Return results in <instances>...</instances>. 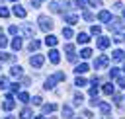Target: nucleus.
Masks as SVG:
<instances>
[{
  "label": "nucleus",
  "mask_w": 125,
  "mask_h": 119,
  "mask_svg": "<svg viewBox=\"0 0 125 119\" xmlns=\"http://www.w3.org/2000/svg\"><path fill=\"white\" fill-rule=\"evenodd\" d=\"M12 49H16V51L21 49V39H20V37H16V39L12 41Z\"/></svg>",
  "instance_id": "obj_18"
},
{
  "label": "nucleus",
  "mask_w": 125,
  "mask_h": 119,
  "mask_svg": "<svg viewBox=\"0 0 125 119\" xmlns=\"http://www.w3.org/2000/svg\"><path fill=\"white\" fill-rule=\"evenodd\" d=\"M41 4H43V0H31V6H33V8H39Z\"/></svg>",
  "instance_id": "obj_38"
},
{
  "label": "nucleus",
  "mask_w": 125,
  "mask_h": 119,
  "mask_svg": "<svg viewBox=\"0 0 125 119\" xmlns=\"http://www.w3.org/2000/svg\"><path fill=\"white\" fill-rule=\"evenodd\" d=\"M80 57H82V59H90V57H92V49H88V47L82 49V51H80Z\"/></svg>",
  "instance_id": "obj_16"
},
{
  "label": "nucleus",
  "mask_w": 125,
  "mask_h": 119,
  "mask_svg": "<svg viewBox=\"0 0 125 119\" xmlns=\"http://www.w3.org/2000/svg\"><path fill=\"white\" fill-rule=\"evenodd\" d=\"M76 86H80V88L86 86V80H84V78H76Z\"/></svg>",
  "instance_id": "obj_35"
},
{
  "label": "nucleus",
  "mask_w": 125,
  "mask_h": 119,
  "mask_svg": "<svg viewBox=\"0 0 125 119\" xmlns=\"http://www.w3.org/2000/svg\"><path fill=\"white\" fill-rule=\"evenodd\" d=\"M49 60H51L53 64H57V62L61 60V57H59V51H55V49H53V51L49 53Z\"/></svg>",
  "instance_id": "obj_9"
},
{
  "label": "nucleus",
  "mask_w": 125,
  "mask_h": 119,
  "mask_svg": "<svg viewBox=\"0 0 125 119\" xmlns=\"http://www.w3.org/2000/svg\"><path fill=\"white\" fill-rule=\"evenodd\" d=\"M4 109H6V111H10V109H14V99H12V96H8V101L4 103Z\"/></svg>",
  "instance_id": "obj_17"
},
{
  "label": "nucleus",
  "mask_w": 125,
  "mask_h": 119,
  "mask_svg": "<svg viewBox=\"0 0 125 119\" xmlns=\"http://www.w3.org/2000/svg\"><path fill=\"white\" fill-rule=\"evenodd\" d=\"M123 59H125V53H123L121 49H115V51H113V60L119 62V60H123Z\"/></svg>",
  "instance_id": "obj_8"
},
{
  "label": "nucleus",
  "mask_w": 125,
  "mask_h": 119,
  "mask_svg": "<svg viewBox=\"0 0 125 119\" xmlns=\"http://www.w3.org/2000/svg\"><path fill=\"white\" fill-rule=\"evenodd\" d=\"M0 37H2V27H0Z\"/></svg>",
  "instance_id": "obj_44"
},
{
  "label": "nucleus",
  "mask_w": 125,
  "mask_h": 119,
  "mask_svg": "<svg viewBox=\"0 0 125 119\" xmlns=\"http://www.w3.org/2000/svg\"><path fill=\"white\" fill-rule=\"evenodd\" d=\"M14 14H16L18 18H25V10H23L20 4H18V6H14Z\"/></svg>",
  "instance_id": "obj_12"
},
{
  "label": "nucleus",
  "mask_w": 125,
  "mask_h": 119,
  "mask_svg": "<svg viewBox=\"0 0 125 119\" xmlns=\"http://www.w3.org/2000/svg\"><path fill=\"white\" fill-rule=\"evenodd\" d=\"M21 70H23L21 66H14L12 68V76H21Z\"/></svg>",
  "instance_id": "obj_24"
},
{
  "label": "nucleus",
  "mask_w": 125,
  "mask_h": 119,
  "mask_svg": "<svg viewBox=\"0 0 125 119\" xmlns=\"http://www.w3.org/2000/svg\"><path fill=\"white\" fill-rule=\"evenodd\" d=\"M76 41H78L80 45H82V43L86 45V43L90 41V37H88V33H78V39H76Z\"/></svg>",
  "instance_id": "obj_13"
},
{
  "label": "nucleus",
  "mask_w": 125,
  "mask_h": 119,
  "mask_svg": "<svg viewBox=\"0 0 125 119\" xmlns=\"http://www.w3.org/2000/svg\"><path fill=\"white\" fill-rule=\"evenodd\" d=\"M20 117H21V119H31V109H27V107H25V109L20 113Z\"/></svg>",
  "instance_id": "obj_20"
},
{
  "label": "nucleus",
  "mask_w": 125,
  "mask_h": 119,
  "mask_svg": "<svg viewBox=\"0 0 125 119\" xmlns=\"http://www.w3.org/2000/svg\"><path fill=\"white\" fill-rule=\"evenodd\" d=\"M90 4H92V6H96V8H98V6H102V0H90Z\"/></svg>",
  "instance_id": "obj_41"
},
{
  "label": "nucleus",
  "mask_w": 125,
  "mask_h": 119,
  "mask_svg": "<svg viewBox=\"0 0 125 119\" xmlns=\"http://www.w3.org/2000/svg\"><path fill=\"white\" fill-rule=\"evenodd\" d=\"M39 45H41V43H39L37 39H33V41L29 43V49H31V51H37V49H39Z\"/></svg>",
  "instance_id": "obj_23"
},
{
  "label": "nucleus",
  "mask_w": 125,
  "mask_h": 119,
  "mask_svg": "<svg viewBox=\"0 0 125 119\" xmlns=\"http://www.w3.org/2000/svg\"><path fill=\"white\" fill-rule=\"evenodd\" d=\"M123 18H125V8H123Z\"/></svg>",
  "instance_id": "obj_46"
},
{
  "label": "nucleus",
  "mask_w": 125,
  "mask_h": 119,
  "mask_svg": "<svg viewBox=\"0 0 125 119\" xmlns=\"http://www.w3.org/2000/svg\"><path fill=\"white\" fill-rule=\"evenodd\" d=\"M20 99H21V101H27V99H29V96H27L25 92H21V94H20Z\"/></svg>",
  "instance_id": "obj_39"
},
{
  "label": "nucleus",
  "mask_w": 125,
  "mask_h": 119,
  "mask_svg": "<svg viewBox=\"0 0 125 119\" xmlns=\"http://www.w3.org/2000/svg\"><path fill=\"white\" fill-rule=\"evenodd\" d=\"M8 16H10V10L2 6V8H0V18H8Z\"/></svg>",
  "instance_id": "obj_28"
},
{
  "label": "nucleus",
  "mask_w": 125,
  "mask_h": 119,
  "mask_svg": "<svg viewBox=\"0 0 125 119\" xmlns=\"http://www.w3.org/2000/svg\"><path fill=\"white\" fill-rule=\"evenodd\" d=\"M0 88H8V78H0Z\"/></svg>",
  "instance_id": "obj_37"
},
{
  "label": "nucleus",
  "mask_w": 125,
  "mask_h": 119,
  "mask_svg": "<svg viewBox=\"0 0 125 119\" xmlns=\"http://www.w3.org/2000/svg\"><path fill=\"white\" fill-rule=\"evenodd\" d=\"M82 101H84V98H82L80 94H76V96H74V105H80Z\"/></svg>",
  "instance_id": "obj_30"
},
{
  "label": "nucleus",
  "mask_w": 125,
  "mask_h": 119,
  "mask_svg": "<svg viewBox=\"0 0 125 119\" xmlns=\"http://www.w3.org/2000/svg\"><path fill=\"white\" fill-rule=\"evenodd\" d=\"M109 76L117 80V78H119V68H111V70H109Z\"/></svg>",
  "instance_id": "obj_26"
},
{
  "label": "nucleus",
  "mask_w": 125,
  "mask_h": 119,
  "mask_svg": "<svg viewBox=\"0 0 125 119\" xmlns=\"http://www.w3.org/2000/svg\"><path fill=\"white\" fill-rule=\"evenodd\" d=\"M8 45V39L6 37H0V47H6Z\"/></svg>",
  "instance_id": "obj_40"
},
{
  "label": "nucleus",
  "mask_w": 125,
  "mask_h": 119,
  "mask_svg": "<svg viewBox=\"0 0 125 119\" xmlns=\"http://www.w3.org/2000/svg\"><path fill=\"white\" fill-rule=\"evenodd\" d=\"M45 43H47L49 47H55V45H57V37H55V35H47V37H45Z\"/></svg>",
  "instance_id": "obj_14"
},
{
  "label": "nucleus",
  "mask_w": 125,
  "mask_h": 119,
  "mask_svg": "<svg viewBox=\"0 0 125 119\" xmlns=\"http://www.w3.org/2000/svg\"><path fill=\"white\" fill-rule=\"evenodd\" d=\"M109 29L111 31H125V21L121 18H115V20L109 21Z\"/></svg>",
  "instance_id": "obj_2"
},
{
  "label": "nucleus",
  "mask_w": 125,
  "mask_h": 119,
  "mask_svg": "<svg viewBox=\"0 0 125 119\" xmlns=\"http://www.w3.org/2000/svg\"><path fill=\"white\" fill-rule=\"evenodd\" d=\"M37 21H39V27H41L43 31L53 29V20H51L49 16H39V18H37Z\"/></svg>",
  "instance_id": "obj_1"
},
{
  "label": "nucleus",
  "mask_w": 125,
  "mask_h": 119,
  "mask_svg": "<svg viewBox=\"0 0 125 119\" xmlns=\"http://www.w3.org/2000/svg\"><path fill=\"white\" fill-rule=\"evenodd\" d=\"M90 96H92V98H96V96H98V88H96V86H92V88H90Z\"/></svg>",
  "instance_id": "obj_36"
},
{
  "label": "nucleus",
  "mask_w": 125,
  "mask_h": 119,
  "mask_svg": "<svg viewBox=\"0 0 125 119\" xmlns=\"http://www.w3.org/2000/svg\"><path fill=\"white\" fill-rule=\"evenodd\" d=\"M123 70H125V64H123Z\"/></svg>",
  "instance_id": "obj_48"
},
{
  "label": "nucleus",
  "mask_w": 125,
  "mask_h": 119,
  "mask_svg": "<svg viewBox=\"0 0 125 119\" xmlns=\"http://www.w3.org/2000/svg\"><path fill=\"white\" fill-rule=\"evenodd\" d=\"M107 62H109V59H107L105 55H102V57H98V59L94 60V66H96V68H105Z\"/></svg>",
  "instance_id": "obj_4"
},
{
  "label": "nucleus",
  "mask_w": 125,
  "mask_h": 119,
  "mask_svg": "<svg viewBox=\"0 0 125 119\" xmlns=\"http://www.w3.org/2000/svg\"><path fill=\"white\" fill-rule=\"evenodd\" d=\"M23 31H25V35H31V33H33V27H31V25H25Z\"/></svg>",
  "instance_id": "obj_34"
},
{
  "label": "nucleus",
  "mask_w": 125,
  "mask_h": 119,
  "mask_svg": "<svg viewBox=\"0 0 125 119\" xmlns=\"http://www.w3.org/2000/svg\"><path fill=\"white\" fill-rule=\"evenodd\" d=\"M98 20H100V21H104V23H109V21H111V12L102 10V12L98 14Z\"/></svg>",
  "instance_id": "obj_5"
},
{
  "label": "nucleus",
  "mask_w": 125,
  "mask_h": 119,
  "mask_svg": "<svg viewBox=\"0 0 125 119\" xmlns=\"http://www.w3.org/2000/svg\"><path fill=\"white\" fill-rule=\"evenodd\" d=\"M8 31H10V33H18V25H10Z\"/></svg>",
  "instance_id": "obj_42"
},
{
  "label": "nucleus",
  "mask_w": 125,
  "mask_h": 119,
  "mask_svg": "<svg viewBox=\"0 0 125 119\" xmlns=\"http://www.w3.org/2000/svg\"><path fill=\"white\" fill-rule=\"evenodd\" d=\"M86 70H88V64H86V62H82V64L76 66V72H78V74H84Z\"/></svg>",
  "instance_id": "obj_19"
},
{
  "label": "nucleus",
  "mask_w": 125,
  "mask_h": 119,
  "mask_svg": "<svg viewBox=\"0 0 125 119\" xmlns=\"http://www.w3.org/2000/svg\"><path fill=\"white\" fill-rule=\"evenodd\" d=\"M90 31H92L94 35H100V31H102V27H100V25H92V29H90Z\"/></svg>",
  "instance_id": "obj_32"
},
{
  "label": "nucleus",
  "mask_w": 125,
  "mask_h": 119,
  "mask_svg": "<svg viewBox=\"0 0 125 119\" xmlns=\"http://www.w3.org/2000/svg\"><path fill=\"white\" fill-rule=\"evenodd\" d=\"M29 62H31L33 66H37V68H39V66L43 64V57H41V55H35V57H31V59H29Z\"/></svg>",
  "instance_id": "obj_7"
},
{
  "label": "nucleus",
  "mask_w": 125,
  "mask_h": 119,
  "mask_svg": "<svg viewBox=\"0 0 125 119\" xmlns=\"http://www.w3.org/2000/svg\"><path fill=\"white\" fill-rule=\"evenodd\" d=\"M62 35H64L66 39H68V37H72V29H70V27H64V29H62Z\"/></svg>",
  "instance_id": "obj_29"
},
{
  "label": "nucleus",
  "mask_w": 125,
  "mask_h": 119,
  "mask_svg": "<svg viewBox=\"0 0 125 119\" xmlns=\"http://www.w3.org/2000/svg\"><path fill=\"white\" fill-rule=\"evenodd\" d=\"M104 94H113V84H104Z\"/></svg>",
  "instance_id": "obj_21"
},
{
  "label": "nucleus",
  "mask_w": 125,
  "mask_h": 119,
  "mask_svg": "<svg viewBox=\"0 0 125 119\" xmlns=\"http://www.w3.org/2000/svg\"><path fill=\"white\" fill-rule=\"evenodd\" d=\"M109 47V39L107 37H98V49H107Z\"/></svg>",
  "instance_id": "obj_6"
},
{
  "label": "nucleus",
  "mask_w": 125,
  "mask_h": 119,
  "mask_svg": "<svg viewBox=\"0 0 125 119\" xmlns=\"http://www.w3.org/2000/svg\"><path fill=\"white\" fill-rule=\"evenodd\" d=\"M88 2H90V0H76V6H78V8H86Z\"/></svg>",
  "instance_id": "obj_31"
},
{
  "label": "nucleus",
  "mask_w": 125,
  "mask_h": 119,
  "mask_svg": "<svg viewBox=\"0 0 125 119\" xmlns=\"http://www.w3.org/2000/svg\"><path fill=\"white\" fill-rule=\"evenodd\" d=\"M113 41H115V43H121V41H123V37H121V35H115V37H113Z\"/></svg>",
  "instance_id": "obj_43"
},
{
  "label": "nucleus",
  "mask_w": 125,
  "mask_h": 119,
  "mask_svg": "<svg viewBox=\"0 0 125 119\" xmlns=\"http://www.w3.org/2000/svg\"><path fill=\"white\" fill-rule=\"evenodd\" d=\"M37 119H43V117H37Z\"/></svg>",
  "instance_id": "obj_47"
},
{
  "label": "nucleus",
  "mask_w": 125,
  "mask_h": 119,
  "mask_svg": "<svg viewBox=\"0 0 125 119\" xmlns=\"http://www.w3.org/2000/svg\"><path fill=\"white\" fill-rule=\"evenodd\" d=\"M0 60H2V62H14L16 57H14V55H8V53H2V55H0Z\"/></svg>",
  "instance_id": "obj_11"
},
{
  "label": "nucleus",
  "mask_w": 125,
  "mask_h": 119,
  "mask_svg": "<svg viewBox=\"0 0 125 119\" xmlns=\"http://www.w3.org/2000/svg\"><path fill=\"white\" fill-rule=\"evenodd\" d=\"M82 18H84L86 21H92V20H94V14H92V12H84V14H82Z\"/></svg>",
  "instance_id": "obj_25"
},
{
  "label": "nucleus",
  "mask_w": 125,
  "mask_h": 119,
  "mask_svg": "<svg viewBox=\"0 0 125 119\" xmlns=\"http://www.w3.org/2000/svg\"><path fill=\"white\" fill-rule=\"evenodd\" d=\"M6 119H14V117H12V115H10V117H6Z\"/></svg>",
  "instance_id": "obj_45"
},
{
  "label": "nucleus",
  "mask_w": 125,
  "mask_h": 119,
  "mask_svg": "<svg viewBox=\"0 0 125 119\" xmlns=\"http://www.w3.org/2000/svg\"><path fill=\"white\" fill-rule=\"evenodd\" d=\"M59 80H64V72H57L55 76H51V78L45 82V88H47V90H51V88L55 86V82H59Z\"/></svg>",
  "instance_id": "obj_3"
},
{
  "label": "nucleus",
  "mask_w": 125,
  "mask_h": 119,
  "mask_svg": "<svg viewBox=\"0 0 125 119\" xmlns=\"http://www.w3.org/2000/svg\"><path fill=\"white\" fill-rule=\"evenodd\" d=\"M98 107H100V111H102V113H109V109H111V105H109V103H104V101H100V105H98Z\"/></svg>",
  "instance_id": "obj_15"
},
{
  "label": "nucleus",
  "mask_w": 125,
  "mask_h": 119,
  "mask_svg": "<svg viewBox=\"0 0 125 119\" xmlns=\"http://www.w3.org/2000/svg\"><path fill=\"white\" fill-rule=\"evenodd\" d=\"M62 115H64V117H72V109L64 105V107H62Z\"/></svg>",
  "instance_id": "obj_27"
},
{
  "label": "nucleus",
  "mask_w": 125,
  "mask_h": 119,
  "mask_svg": "<svg viewBox=\"0 0 125 119\" xmlns=\"http://www.w3.org/2000/svg\"><path fill=\"white\" fill-rule=\"evenodd\" d=\"M117 86L119 88H125V76H119L117 78Z\"/></svg>",
  "instance_id": "obj_33"
},
{
  "label": "nucleus",
  "mask_w": 125,
  "mask_h": 119,
  "mask_svg": "<svg viewBox=\"0 0 125 119\" xmlns=\"http://www.w3.org/2000/svg\"><path fill=\"white\" fill-rule=\"evenodd\" d=\"M55 109H57V105H55V103H47V105L43 107V111H45V113H51V111H55Z\"/></svg>",
  "instance_id": "obj_22"
},
{
  "label": "nucleus",
  "mask_w": 125,
  "mask_h": 119,
  "mask_svg": "<svg viewBox=\"0 0 125 119\" xmlns=\"http://www.w3.org/2000/svg\"><path fill=\"white\" fill-rule=\"evenodd\" d=\"M64 21H68L70 25H74V23L78 21V16H74V14H64Z\"/></svg>",
  "instance_id": "obj_10"
},
{
  "label": "nucleus",
  "mask_w": 125,
  "mask_h": 119,
  "mask_svg": "<svg viewBox=\"0 0 125 119\" xmlns=\"http://www.w3.org/2000/svg\"><path fill=\"white\" fill-rule=\"evenodd\" d=\"M12 2H18V0H12Z\"/></svg>",
  "instance_id": "obj_49"
}]
</instances>
